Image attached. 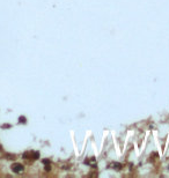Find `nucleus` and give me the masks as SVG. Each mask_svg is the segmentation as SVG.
<instances>
[{"mask_svg":"<svg viewBox=\"0 0 169 178\" xmlns=\"http://www.w3.org/2000/svg\"><path fill=\"white\" fill-rule=\"evenodd\" d=\"M44 169H45V171H50V170H51V165L50 164H45V168H44Z\"/></svg>","mask_w":169,"mask_h":178,"instance_id":"nucleus-5","label":"nucleus"},{"mask_svg":"<svg viewBox=\"0 0 169 178\" xmlns=\"http://www.w3.org/2000/svg\"><path fill=\"white\" fill-rule=\"evenodd\" d=\"M10 169H12V171L15 172V174H22V172L24 171V167L21 164V163H13L12 167H10Z\"/></svg>","mask_w":169,"mask_h":178,"instance_id":"nucleus-1","label":"nucleus"},{"mask_svg":"<svg viewBox=\"0 0 169 178\" xmlns=\"http://www.w3.org/2000/svg\"><path fill=\"white\" fill-rule=\"evenodd\" d=\"M111 167H112L114 169H116V170H121V169H122V164H121V163H117V162L112 163Z\"/></svg>","mask_w":169,"mask_h":178,"instance_id":"nucleus-3","label":"nucleus"},{"mask_svg":"<svg viewBox=\"0 0 169 178\" xmlns=\"http://www.w3.org/2000/svg\"><path fill=\"white\" fill-rule=\"evenodd\" d=\"M43 164L45 165V164H50V160H47V158H45V160H43Z\"/></svg>","mask_w":169,"mask_h":178,"instance_id":"nucleus-6","label":"nucleus"},{"mask_svg":"<svg viewBox=\"0 0 169 178\" xmlns=\"http://www.w3.org/2000/svg\"><path fill=\"white\" fill-rule=\"evenodd\" d=\"M10 125H2V128H9Z\"/></svg>","mask_w":169,"mask_h":178,"instance_id":"nucleus-7","label":"nucleus"},{"mask_svg":"<svg viewBox=\"0 0 169 178\" xmlns=\"http://www.w3.org/2000/svg\"><path fill=\"white\" fill-rule=\"evenodd\" d=\"M19 123H20V124H26V123H27V119H26V117L21 116V117L19 118Z\"/></svg>","mask_w":169,"mask_h":178,"instance_id":"nucleus-4","label":"nucleus"},{"mask_svg":"<svg viewBox=\"0 0 169 178\" xmlns=\"http://www.w3.org/2000/svg\"><path fill=\"white\" fill-rule=\"evenodd\" d=\"M84 163L88 165H90V167H96V160H95L94 157L93 158H89V160H86L84 161Z\"/></svg>","mask_w":169,"mask_h":178,"instance_id":"nucleus-2","label":"nucleus"}]
</instances>
